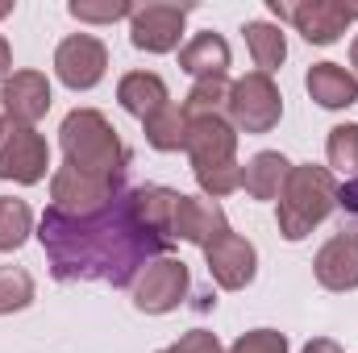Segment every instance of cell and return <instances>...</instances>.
I'll list each match as a JSON object with an SVG mask.
<instances>
[{
    "label": "cell",
    "mask_w": 358,
    "mask_h": 353,
    "mask_svg": "<svg viewBox=\"0 0 358 353\" xmlns=\"http://www.w3.org/2000/svg\"><path fill=\"white\" fill-rule=\"evenodd\" d=\"M38 241L59 283H113V287H134V278L146 266L171 250V237H159L134 220L125 195L108 212L88 220L46 208Z\"/></svg>",
    "instance_id": "obj_1"
},
{
    "label": "cell",
    "mask_w": 358,
    "mask_h": 353,
    "mask_svg": "<svg viewBox=\"0 0 358 353\" xmlns=\"http://www.w3.org/2000/svg\"><path fill=\"white\" fill-rule=\"evenodd\" d=\"M183 154L192 158V175L208 200H221L242 187L238 163V129L225 117H187Z\"/></svg>",
    "instance_id": "obj_2"
},
{
    "label": "cell",
    "mask_w": 358,
    "mask_h": 353,
    "mask_svg": "<svg viewBox=\"0 0 358 353\" xmlns=\"http://www.w3.org/2000/svg\"><path fill=\"white\" fill-rule=\"evenodd\" d=\"M59 142H63L67 167H76V171H88V175H125L129 171V150H125L121 133L96 108L67 112L63 129H59Z\"/></svg>",
    "instance_id": "obj_3"
},
{
    "label": "cell",
    "mask_w": 358,
    "mask_h": 353,
    "mask_svg": "<svg viewBox=\"0 0 358 353\" xmlns=\"http://www.w3.org/2000/svg\"><path fill=\"white\" fill-rule=\"evenodd\" d=\"M338 208V179L329 167H317V163H292V175L279 191V233L283 241H304L329 212Z\"/></svg>",
    "instance_id": "obj_4"
},
{
    "label": "cell",
    "mask_w": 358,
    "mask_h": 353,
    "mask_svg": "<svg viewBox=\"0 0 358 353\" xmlns=\"http://www.w3.org/2000/svg\"><path fill=\"white\" fill-rule=\"evenodd\" d=\"M121 195H125V175H88L67 163L50 175V200H55L50 208H59L63 216H76V220L108 212Z\"/></svg>",
    "instance_id": "obj_5"
},
{
    "label": "cell",
    "mask_w": 358,
    "mask_h": 353,
    "mask_svg": "<svg viewBox=\"0 0 358 353\" xmlns=\"http://www.w3.org/2000/svg\"><path fill=\"white\" fill-rule=\"evenodd\" d=\"M225 112H229V125L238 133H271L279 125V117H283V96H279L271 75L250 71V75L234 80Z\"/></svg>",
    "instance_id": "obj_6"
},
{
    "label": "cell",
    "mask_w": 358,
    "mask_h": 353,
    "mask_svg": "<svg viewBox=\"0 0 358 353\" xmlns=\"http://www.w3.org/2000/svg\"><path fill=\"white\" fill-rule=\"evenodd\" d=\"M50 171V146L34 125H17V121H0V179L13 183H42Z\"/></svg>",
    "instance_id": "obj_7"
},
{
    "label": "cell",
    "mask_w": 358,
    "mask_h": 353,
    "mask_svg": "<svg viewBox=\"0 0 358 353\" xmlns=\"http://www.w3.org/2000/svg\"><path fill=\"white\" fill-rule=\"evenodd\" d=\"M267 8L279 21H292L296 33L313 46H329L346 33V25L358 21V4H338V0H304V4H283L267 0Z\"/></svg>",
    "instance_id": "obj_8"
},
{
    "label": "cell",
    "mask_w": 358,
    "mask_h": 353,
    "mask_svg": "<svg viewBox=\"0 0 358 353\" xmlns=\"http://www.w3.org/2000/svg\"><path fill=\"white\" fill-rule=\"evenodd\" d=\"M187 291H192L187 262L163 254V258H155L134 278V308L146 312V316H167V312H176L179 303L187 299Z\"/></svg>",
    "instance_id": "obj_9"
},
{
    "label": "cell",
    "mask_w": 358,
    "mask_h": 353,
    "mask_svg": "<svg viewBox=\"0 0 358 353\" xmlns=\"http://www.w3.org/2000/svg\"><path fill=\"white\" fill-rule=\"evenodd\" d=\"M187 4H167V0H150V4H134L129 17V42L146 54H171L179 50L183 38V21H187Z\"/></svg>",
    "instance_id": "obj_10"
},
{
    "label": "cell",
    "mask_w": 358,
    "mask_h": 353,
    "mask_svg": "<svg viewBox=\"0 0 358 353\" xmlns=\"http://www.w3.org/2000/svg\"><path fill=\"white\" fill-rule=\"evenodd\" d=\"M108 71V46L92 33H71L55 50V75L71 91H92Z\"/></svg>",
    "instance_id": "obj_11"
},
{
    "label": "cell",
    "mask_w": 358,
    "mask_h": 353,
    "mask_svg": "<svg viewBox=\"0 0 358 353\" xmlns=\"http://www.w3.org/2000/svg\"><path fill=\"white\" fill-rule=\"evenodd\" d=\"M204 262H208V274L221 291H242L259 274V250L229 229V233H221L204 246Z\"/></svg>",
    "instance_id": "obj_12"
},
{
    "label": "cell",
    "mask_w": 358,
    "mask_h": 353,
    "mask_svg": "<svg viewBox=\"0 0 358 353\" xmlns=\"http://www.w3.org/2000/svg\"><path fill=\"white\" fill-rule=\"evenodd\" d=\"M0 104L4 117L17 125H38L50 112V80L42 71H13L0 84Z\"/></svg>",
    "instance_id": "obj_13"
},
{
    "label": "cell",
    "mask_w": 358,
    "mask_h": 353,
    "mask_svg": "<svg viewBox=\"0 0 358 353\" xmlns=\"http://www.w3.org/2000/svg\"><path fill=\"white\" fill-rule=\"evenodd\" d=\"M221 233H229V220H225V208L217 200H208V195H179L171 237H183V241H192V246L204 250Z\"/></svg>",
    "instance_id": "obj_14"
},
{
    "label": "cell",
    "mask_w": 358,
    "mask_h": 353,
    "mask_svg": "<svg viewBox=\"0 0 358 353\" xmlns=\"http://www.w3.org/2000/svg\"><path fill=\"white\" fill-rule=\"evenodd\" d=\"M313 274L325 291H355L358 287V241L350 233L329 237L317 258H313Z\"/></svg>",
    "instance_id": "obj_15"
},
{
    "label": "cell",
    "mask_w": 358,
    "mask_h": 353,
    "mask_svg": "<svg viewBox=\"0 0 358 353\" xmlns=\"http://www.w3.org/2000/svg\"><path fill=\"white\" fill-rule=\"evenodd\" d=\"M125 200H129V212H134V220H138L142 229H150V233H159V237H171L179 191L163 187V183H146V187L125 191ZM171 241H176V237H171Z\"/></svg>",
    "instance_id": "obj_16"
},
{
    "label": "cell",
    "mask_w": 358,
    "mask_h": 353,
    "mask_svg": "<svg viewBox=\"0 0 358 353\" xmlns=\"http://www.w3.org/2000/svg\"><path fill=\"white\" fill-rule=\"evenodd\" d=\"M304 88L321 108H350V104H358V80L355 71L342 67V63H313L308 75H304Z\"/></svg>",
    "instance_id": "obj_17"
},
{
    "label": "cell",
    "mask_w": 358,
    "mask_h": 353,
    "mask_svg": "<svg viewBox=\"0 0 358 353\" xmlns=\"http://www.w3.org/2000/svg\"><path fill=\"white\" fill-rule=\"evenodd\" d=\"M117 100H121V108L129 117L146 121L150 112H159L163 104H171V91L163 84V75H155V71H129L117 84Z\"/></svg>",
    "instance_id": "obj_18"
},
{
    "label": "cell",
    "mask_w": 358,
    "mask_h": 353,
    "mask_svg": "<svg viewBox=\"0 0 358 353\" xmlns=\"http://www.w3.org/2000/svg\"><path fill=\"white\" fill-rule=\"evenodd\" d=\"M179 67L192 75V80H213V75H225L229 71V42L213 29L196 33L183 50H179Z\"/></svg>",
    "instance_id": "obj_19"
},
{
    "label": "cell",
    "mask_w": 358,
    "mask_h": 353,
    "mask_svg": "<svg viewBox=\"0 0 358 353\" xmlns=\"http://www.w3.org/2000/svg\"><path fill=\"white\" fill-rule=\"evenodd\" d=\"M287 175H292V163L279 150H263L242 167V187H246L250 200H279Z\"/></svg>",
    "instance_id": "obj_20"
},
{
    "label": "cell",
    "mask_w": 358,
    "mask_h": 353,
    "mask_svg": "<svg viewBox=\"0 0 358 353\" xmlns=\"http://www.w3.org/2000/svg\"><path fill=\"white\" fill-rule=\"evenodd\" d=\"M142 129H146V142L159 154H176L187 142V112H183V104H163L159 112H150L142 121Z\"/></svg>",
    "instance_id": "obj_21"
},
{
    "label": "cell",
    "mask_w": 358,
    "mask_h": 353,
    "mask_svg": "<svg viewBox=\"0 0 358 353\" xmlns=\"http://www.w3.org/2000/svg\"><path fill=\"white\" fill-rule=\"evenodd\" d=\"M246 46H250V59H255V67L271 75V71H279L283 67V59H287V38H283V29L279 25H271V21H246Z\"/></svg>",
    "instance_id": "obj_22"
},
{
    "label": "cell",
    "mask_w": 358,
    "mask_h": 353,
    "mask_svg": "<svg viewBox=\"0 0 358 353\" xmlns=\"http://www.w3.org/2000/svg\"><path fill=\"white\" fill-rule=\"evenodd\" d=\"M34 233V212L25 200H13V195H0V254H13L29 241Z\"/></svg>",
    "instance_id": "obj_23"
},
{
    "label": "cell",
    "mask_w": 358,
    "mask_h": 353,
    "mask_svg": "<svg viewBox=\"0 0 358 353\" xmlns=\"http://www.w3.org/2000/svg\"><path fill=\"white\" fill-rule=\"evenodd\" d=\"M229 75H213V80H196L187 100H183V112L187 117H221L225 104H229Z\"/></svg>",
    "instance_id": "obj_24"
},
{
    "label": "cell",
    "mask_w": 358,
    "mask_h": 353,
    "mask_svg": "<svg viewBox=\"0 0 358 353\" xmlns=\"http://www.w3.org/2000/svg\"><path fill=\"white\" fill-rule=\"evenodd\" d=\"M34 303V278L21 266H0V316L25 312Z\"/></svg>",
    "instance_id": "obj_25"
},
{
    "label": "cell",
    "mask_w": 358,
    "mask_h": 353,
    "mask_svg": "<svg viewBox=\"0 0 358 353\" xmlns=\"http://www.w3.org/2000/svg\"><path fill=\"white\" fill-rule=\"evenodd\" d=\"M329 167L342 175H358V125H334L329 142H325Z\"/></svg>",
    "instance_id": "obj_26"
},
{
    "label": "cell",
    "mask_w": 358,
    "mask_h": 353,
    "mask_svg": "<svg viewBox=\"0 0 358 353\" xmlns=\"http://www.w3.org/2000/svg\"><path fill=\"white\" fill-rule=\"evenodd\" d=\"M67 13L76 21H92V25H108V21H121V17H134V4L129 0H104V4H92V0H71Z\"/></svg>",
    "instance_id": "obj_27"
},
{
    "label": "cell",
    "mask_w": 358,
    "mask_h": 353,
    "mask_svg": "<svg viewBox=\"0 0 358 353\" xmlns=\"http://www.w3.org/2000/svg\"><path fill=\"white\" fill-rule=\"evenodd\" d=\"M229 353H287V337L279 329H250L229 345Z\"/></svg>",
    "instance_id": "obj_28"
},
{
    "label": "cell",
    "mask_w": 358,
    "mask_h": 353,
    "mask_svg": "<svg viewBox=\"0 0 358 353\" xmlns=\"http://www.w3.org/2000/svg\"><path fill=\"white\" fill-rule=\"evenodd\" d=\"M338 208H342V233L358 241V175L338 187Z\"/></svg>",
    "instance_id": "obj_29"
},
{
    "label": "cell",
    "mask_w": 358,
    "mask_h": 353,
    "mask_svg": "<svg viewBox=\"0 0 358 353\" xmlns=\"http://www.w3.org/2000/svg\"><path fill=\"white\" fill-rule=\"evenodd\" d=\"M167 353H225V350H221L217 333H208V329H192V333H183Z\"/></svg>",
    "instance_id": "obj_30"
},
{
    "label": "cell",
    "mask_w": 358,
    "mask_h": 353,
    "mask_svg": "<svg viewBox=\"0 0 358 353\" xmlns=\"http://www.w3.org/2000/svg\"><path fill=\"white\" fill-rule=\"evenodd\" d=\"M8 71H13V46H8V38L0 33V84L8 80Z\"/></svg>",
    "instance_id": "obj_31"
},
{
    "label": "cell",
    "mask_w": 358,
    "mask_h": 353,
    "mask_svg": "<svg viewBox=\"0 0 358 353\" xmlns=\"http://www.w3.org/2000/svg\"><path fill=\"white\" fill-rule=\"evenodd\" d=\"M304 353H342V345L329 341V337H313V341L304 345Z\"/></svg>",
    "instance_id": "obj_32"
},
{
    "label": "cell",
    "mask_w": 358,
    "mask_h": 353,
    "mask_svg": "<svg viewBox=\"0 0 358 353\" xmlns=\"http://www.w3.org/2000/svg\"><path fill=\"white\" fill-rule=\"evenodd\" d=\"M350 67H355V80H358V38L350 42Z\"/></svg>",
    "instance_id": "obj_33"
},
{
    "label": "cell",
    "mask_w": 358,
    "mask_h": 353,
    "mask_svg": "<svg viewBox=\"0 0 358 353\" xmlns=\"http://www.w3.org/2000/svg\"><path fill=\"white\" fill-rule=\"evenodd\" d=\"M13 13V4H0V17H8Z\"/></svg>",
    "instance_id": "obj_34"
},
{
    "label": "cell",
    "mask_w": 358,
    "mask_h": 353,
    "mask_svg": "<svg viewBox=\"0 0 358 353\" xmlns=\"http://www.w3.org/2000/svg\"><path fill=\"white\" fill-rule=\"evenodd\" d=\"M159 353H167V350H159Z\"/></svg>",
    "instance_id": "obj_35"
}]
</instances>
